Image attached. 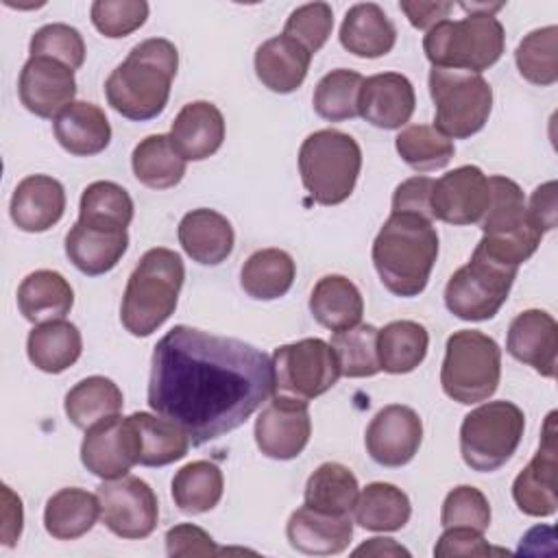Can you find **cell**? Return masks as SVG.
Masks as SVG:
<instances>
[{"label":"cell","mask_w":558,"mask_h":558,"mask_svg":"<svg viewBox=\"0 0 558 558\" xmlns=\"http://www.w3.org/2000/svg\"><path fill=\"white\" fill-rule=\"evenodd\" d=\"M272 392V362L248 342L177 325L155 344L148 405L194 447L244 425Z\"/></svg>","instance_id":"6da1fadb"},{"label":"cell","mask_w":558,"mask_h":558,"mask_svg":"<svg viewBox=\"0 0 558 558\" xmlns=\"http://www.w3.org/2000/svg\"><path fill=\"white\" fill-rule=\"evenodd\" d=\"M373 264L388 292L418 296L438 257V233L429 218L392 211L373 242Z\"/></svg>","instance_id":"7a4b0ae2"},{"label":"cell","mask_w":558,"mask_h":558,"mask_svg":"<svg viewBox=\"0 0 558 558\" xmlns=\"http://www.w3.org/2000/svg\"><path fill=\"white\" fill-rule=\"evenodd\" d=\"M177 68L179 52L172 41L163 37L144 39L109 74L105 83L107 102L135 122L157 118L168 105Z\"/></svg>","instance_id":"3957f363"},{"label":"cell","mask_w":558,"mask_h":558,"mask_svg":"<svg viewBox=\"0 0 558 558\" xmlns=\"http://www.w3.org/2000/svg\"><path fill=\"white\" fill-rule=\"evenodd\" d=\"M183 279L185 266L179 253L163 246L146 251L124 288L120 305L124 329L137 338L157 331L174 314Z\"/></svg>","instance_id":"277c9868"},{"label":"cell","mask_w":558,"mask_h":558,"mask_svg":"<svg viewBox=\"0 0 558 558\" xmlns=\"http://www.w3.org/2000/svg\"><path fill=\"white\" fill-rule=\"evenodd\" d=\"M360 144L338 129L310 133L299 148V174L303 187L318 205L344 203L360 177Z\"/></svg>","instance_id":"5b68a950"},{"label":"cell","mask_w":558,"mask_h":558,"mask_svg":"<svg viewBox=\"0 0 558 558\" xmlns=\"http://www.w3.org/2000/svg\"><path fill=\"white\" fill-rule=\"evenodd\" d=\"M506 46L501 22L490 13H469L462 20H442L423 37L432 68L482 74L499 61Z\"/></svg>","instance_id":"8992f818"},{"label":"cell","mask_w":558,"mask_h":558,"mask_svg":"<svg viewBox=\"0 0 558 558\" xmlns=\"http://www.w3.org/2000/svg\"><path fill=\"white\" fill-rule=\"evenodd\" d=\"M488 187V207L480 220L484 235L477 246L493 259L519 268L536 253L545 233L530 220L525 196L512 179L493 174Z\"/></svg>","instance_id":"52a82bcc"},{"label":"cell","mask_w":558,"mask_h":558,"mask_svg":"<svg viewBox=\"0 0 558 558\" xmlns=\"http://www.w3.org/2000/svg\"><path fill=\"white\" fill-rule=\"evenodd\" d=\"M499 377L501 349L490 336L477 329H460L447 338L440 386L449 399L462 405L486 401L495 395Z\"/></svg>","instance_id":"ba28073f"},{"label":"cell","mask_w":558,"mask_h":558,"mask_svg":"<svg viewBox=\"0 0 558 558\" xmlns=\"http://www.w3.org/2000/svg\"><path fill=\"white\" fill-rule=\"evenodd\" d=\"M429 94L436 107L434 129L449 140L471 137L488 122L493 87L482 74L432 68Z\"/></svg>","instance_id":"9c48e42d"},{"label":"cell","mask_w":558,"mask_h":558,"mask_svg":"<svg viewBox=\"0 0 558 558\" xmlns=\"http://www.w3.org/2000/svg\"><path fill=\"white\" fill-rule=\"evenodd\" d=\"M525 429V414L512 401H488L471 410L460 425L462 460L480 473L504 466L517 451Z\"/></svg>","instance_id":"30bf717a"},{"label":"cell","mask_w":558,"mask_h":558,"mask_svg":"<svg viewBox=\"0 0 558 558\" xmlns=\"http://www.w3.org/2000/svg\"><path fill=\"white\" fill-rule=\"evenodd\" d=\"M519 268L501 264L475 246L469 264L445 286V305L460 320H488L506 303Z\"/></svg>","instance_id":"8fae6325"},{"label":"cell","mask_w":558,"mask_h":558,"mask_svg":"<svg viewBox=\"0 0 558 558\" xmlns=\"http://www.w3.org/2000/svg\"><path fill=\"white\" fill-rule=\"evenodd\" d=\"M275 395L294 399H316L336 386L340 366L329 342L320 338H303L281 344L272 357Z\"/></svg>","instance_id":"7c38bea8"},{"label":"cell","mask_w":558,"mask_h":558,"mask_svg":"<svg viewBox=\"0 0 558 558\" xmlns=\"http://www.w3.org/2000/svg\"><path fill=\"white\" fill-rule=\"evenodd\" d=\"M102 523L120 538L137 541L155 532L159 504L155 490L135 475L105 480L98 490Z\"/></svg>","instance_id":"4fadbf2b"},{"label":"cell","mask_w":558,"mask_h":558,"mask_svg":"<svg viewBox=\"0 0 558 558\" xmlns=\"http://www.w3.org/2000/svg\"><path fill=\"white\" fill-rule=\"evenodd\" d=\"M255 442L266 458L292 460L296 458L312 434V418L307 401L275 395V399L259 412L255 421Z\"/></svg>","instance_id":"5bb4252c"},{"label":"cell","mask_w":558,"mask_h":558,"mask_svg":"<svg viewBox=\"0 0 558 558\" xmlns=\"http://www.w3.org/2000/svg\"><path fill=\"white\" fill-rule=\"evenodd\" d=\"M556 412H549L541 432V445L530 464L512 482V499L530 517H551L558 508L556 495Z\"/></svg>","instance_id":"9a60e30c"},{"label":"cell","mask_w":558,"mask_h":558,"mask_svg":"<svg viewBox=\"0 0 558 558\" xmlns=\"http://www.w3.org/2000/svg\"><path fill=\"white\" fill-rule=\"evenodd\" d=\"M423 440L421 416L401 403L381 408L366 427V451L381 466L408 464Z\"/></svg>","instance_id":"2e32d148"},{"label":"cell","mask_w":558,"mask_h":558,"mask_svg":"<svg viewBox=\"0 0 558 558\" xmlns=\"http://www.w3.org/2000/svg\"><path fill=\"white\" fill-rule=\"evenodd\" d=\"M490 198L488 177L477 166H460L434 181L432 218L447 225L480 222Z\"/></svg>","instance_id":"e0dca14e"},{"label":"cell","mask_w":558,"mask_h":558,"mask_svg":"<svg viewBox=\"0 0 558 558\" xmlns=\"http://www.w3.org/2000/svg\"><path fill=\"white\" fill-rule=\"evenodd\" d=\"M22 105L39 118H57L76 96L74 70L50 57H28L20 72Z\"/></svg>","instance_id":"ac0fdd59"},{"label":"cell","mask_w":558,"mask_h":558,"mask_svg":"<svg viewBox=\"0 0 558 558\" xmlns=\"http://www.w3.org/2000/svg\"><path fill=\"white\" fill-rule=\"evenodd\" d=\"M414 107L416 96L408 76L399 72H381L364 78L357 98V116L373 126L388 131L401 129L410 122Z\"/></svg>","instance_id":"d6986e66"},{"label":"cell","mask_w":558,"mask_h":558,"mask_svg":"<svg viewBox=\"0 0 558 558\" xmlns=\"http://www.w3.org/2000/svg\"><path fill=\"white\" fill-rule=\"evenodd\" d=\"M506 351L543 377L556 375L558 323L543 310H525L508 327Z\"/></svg>","instance_id":"ffe728a7"},{"label":"cell","mask_w":558,"mask_h":558,"mask_svg":"<svg viewBox=\"0 0 558 558\" xmlns=\"http://www.w3.org/2000/svg\"><path fill=\"white\" fill-rule=\"evenodd\" d=\"M131 451L142 466H166L181 460L190 449V436L170 418L150 412L124 416Z\"/></svg>","instance_id":"44dd1931"},{"label":"cell","mask_w":558,"mask_h":558,"mask_svg":"<svg viewBox=\"0 0 558 558\" xmlns=\"http://www.w3.org/2000/svg\"><path fill=\"white\" fill-rule=\"evenodd\" d=\"M81 462L100 480L124 477L137 464L131 451L124 416L113 414L85 429Z\"/></svg>","instance_id":"7402d4cb"},{"label":"cell","mask_w":558,"mask_h":558,"mask_svg":"<svg viewBox=\"0 0 558 558\" xmlns=\"http://www.w3.org/2000/svg\"><path fill=\"white\" fill-rule=\"evenodd\" d=\"M286 536L301 554L331 556L349 547L353 538V521L349 514H329L303 504L290 514Z\"/></svg>","instance_id":"603a6c76"},{"label":"cell","mask_w":558,"mask_h":558,"mask_svg":"<svg viewBox=\"0 0 558 558\" xmlns=\"http://www.w3.org/2000/svg\"><path fill=\"white\" fill-rule=\"evenodd\" d=\"M9 211L17 229L28 233L48 231L65 211V190L54 177L28 174L13 190Z\"/></svg>","instance_id":"cb8c5ba5"},{"label":"cell","mask_w":558,"mask_h":558,"mask_svg":"<svg viewBox=\"0 0 558 558\" xmlns=\"http://www.w3.org/2000/svg\"><path fill=\"white\" fill-rule=\"evenodd\" d=\"M168 137L185 161H203L222 146L225 118L214 102H187L177 113Z\"/></svg>","instance_id":"d4e9b609"},{"label":"cell","mask_w":558,"mask_h":558,"mask_svg":"<svg viewBox=\"0 0 558 558\" xmlns=\"http://www.w3.org/2000/svg\"><path fill=\"white\" fill-rule=\"evenodd\" d=\"M177 235L185 255L203 266L222 264L231 255L235 242L231 222L207 207L187 211L179 222Z\"/></svg>","instance_id":"484cf974"},{"label":"cell","mask_w":558,"mask_h":558,"mask_svg":"<svg viewBox=\"0 0 558 558\" xmlns=\"http://www.w3.org/2000/svg\"><path fill=\"white\" fill-rule=\"evenodd\" d=\"M129 248L126 229H102L74 222L65 235V255L83 275L98 277L116 268Z\"/></svg>","instance_id":"4316f807"},{"label":"cell","mask_w":558,"mask_h":558,"mask_svg":"<svg viewBox=\"0 0 558 558\" xmlns=\"http://www.w3.org/2000/svg\"><path fill=\"white\" fill-rule=\"evenodd\" d=\"M52 131L63 150L76 157L102 153L111 142V124L105 111L85 100L70 102L52 120Z\"/></svg>","instance_id":"83f0119b"},{"label":"cell","mask_w":558,"mask_h":558,"mask_svg":"<svg viewBox=\"0 0 558 558\" xmlns=\"http://www.w3.org/2000/svg\"><path fill=\"white\" fill-rule=\"evenodd\" d=\"M312 54L288 35L266 39L255 50V74L275 94H290L307 76Z\"/></svg>","instance_id":"f1b7e54d"},{"label":"cell","mask_w":558,"mask_h":558,"mask_svg":"<svg viewBox=\"0 0 558 558\" xmlns=\"http://www.w3.org/2000/svg\"><path fill=\"white\" fill-rule=\"evenodd\" d=\"M397 28L375 2L353 4L340 26V44L355 57L377 59L395 48Z\"/></svg>","instance_id":"f546056e"},{"label":"cell","mask_w":558,"mask_h":558,"mask_svg":"<svg viewBox=\"0 0 558 558\" xmlns=\"http://www.w3.org/2000/svg\"><path fill=\"white\" fill-rule=\"evenodd\" d=\"M74 305L70 281L57 270H35L17 288V307L28 323L61 320Z\"/></svg>","instance_id":"4dcf8cb0"},{"label":"cell","mask_w":558,"mask_h":558,"mask_svg":"<svg viewBox=\"0 0 558 558\" xmlns=\"http://www.w3.org/2000/svg\"><path fill=\"white\" fill-rule=\"evenodd\" d=\"M310 312L318 325L331 331L355 327L364 314L357 286L342 275H325L310 294Z\"/></svg>","instance_id":"1f68e13d"},{"label":"cell","mask_w":558,"mask_h":558,"mask_svg":"<svg viewBox=\"0 0 558 558\" xmlns=\"http://www.w3.org/2000/svg\"><path fill=\"white\" fill-rule=\"evenodd\" d=\"M83 351V338L74 323L50 320L35 325L26 338V353L35 368L57 375L70 368Z\"/></svg>","instance_id":"d6a6232c"},{"label":"cell","mask_w":558,"mask_h":558,"mask_svg":"<svg viewBox=\"0 0 558 558\" xmlns=\"http://www.w3.org/2000/svg\"><path fill=\"white\" fill-rule=\"evenodd\" d=\"M100 517L98 495L85 488H61L44 508V527L57 541H74L87 534Z\"/></svg>","instance_id":"836d02e7"},{"label":"cell","mask_w":558,"mask_h":558,"mask_svg":"<svg viewBox=\"0 0 558 558\" xmlns=\"http://www.w3.org/2000/svg\"><path fill=\"white\" fill-rule=\"evenodd\" d=\"M296 266L290 253L281 248L255 251L240 270L242 290L257 301H275L294 283Z\"/></svg>","instance_id":"e575fe53"},{"label":"cell","mask_w":558,"mask_h":558,"mask_svg":"<svg viewBox=\"0 0 558 558\" xmlns=\"http://www.w3.org/2000/svg\"><path fill=\"white\" fill-rule=\"evenodd\" d=\"M429 333L416 320H392L377 333V357L381 371L403 375L414 371L427 355Z\"/></svg>","instance_id":"d590c367"},{"label":"cell","mask_w":558,"mask_h":558,"mask_svg":"<svg viewBox=\"0 0 558 558\" xmlns=\"http://www.w3.org/2000/svg\"><path fill=\"white\" fill-rule=\"evenodd\" d=\"M412 514L408 495L388 482H373L357 495L353 506L355 523L371 532L401 530Z\"/></svg>","instance_id":"8d00e7d4"},{"label":"cell","mask_w":558,"mask_h":558,"mask_svg":"<svg viewBox=\"0 0 558 558\" xmlns=\"http://www.w3.org/2000/svg\"><path fill=\"white\" fill-rule=\"evenodd\" d=\"M63 405L70 423L78 429H87L102 418L120 414L124 397L116 381L102 375H92L68 390Z\"/></svg>","instance_id":"74e56055"},{"label":"cell","mask_w":558,"mask_h":558,"mask_svg":"<svg viewBox=\"0 0 558 558\" xmlns=\"http://www.w3.org/2000/svg\"><path fill=\"white\" fill-rule=\"evenodd\" d=\"M360 495L357 477L353 471L340 462H323L305 484L303 501L305 506L329 512V514H351Z\"/></svg>","instance_id":"f35d334b"},{"label":"cell","mask_w":558,"mask_h":558,"mask_svg":"<svg viewBox=\"0 0 558 558\" xmlns=\"http://www.w3.org/2000/svg\"><path fill=\"white\" fill-rule=\"evenodd\" d=\"M133 174L150 190L174 187L185 174V159L177 153L168 135L144 137L131 155Z\"/></svg>","instance_id":"ab89813d"},{"label":"cell","mask_w":558,"mask_h":558,"mask_svg":"<svg viewBox=\"0 0 558 558\" xmlns=\"http://www.w3.org/2000/svg\"><path fill=\"white\" fill-rule=\"evenodd\" d=\"M222 471L209 460H194L181 466L172 477L174 506L185 514H201L222 499Z\"/></svg>","instance_id":"60d3db41"},{"label":"cell","mask_w":558,"mask_h":558,"mask_svg":"<svg viewBox=\"0 0 558 558\" xmlns=\"http://www.w3.org/2000/svg\"><path fill=\"white\" fill-rule=\"evenodd\" d=\"M133 220L129 192L113 181H94L81 194L78 222L102 229H126Z\"/></svg>","instance_id":"b9f144b4"},{"label":"cell","mask_w":558,"mask_h":558,"mask_svg":"<svg viewBox=\"0 0 558 558\" xmlns=\"http://www.w3.org/2000/svg\"><path fill=\"white\" fill-rule=\"evenodd\" d=\"M399 157L416 172H432L445 168L453 153V140L445 137L429 124H410L395 137Z\"/></svg>","instance_id":"7bdbcfd3"},{"label":"cell","mask_w":558,"mask_h":558,"mask_svg":"<svg viewBox=\"0 0 558 558\" xmlns=\"http://www.w3.org/2000/svg\"><path fill=\"white\" fill-rule=\"evenodd\" d=\"M377 333L379 329L373 325H355L331 336V349L336 353L340 375L360 379L373 377L381 371L377 357Z\"/></svg>","instance_id":"ee69618b"},{"label":"cell","mask_w":558,"mask_h":558,"mask_svg":"<svg viewBox=\"0 0 558 558\" xmlns=\"http://www.w3.org/2000/svg\"><path fill=\"white\" fill-rule=\"evenodd\" d=\"M364 76L355 70L338 68L325 74L314 87V111L329 122H342L357 116V98Z\"/></svg>","instance_id":"f6af8a7d"},{"label":"cell","mask_w":558,"mask_h":558,"mask_svg":"<svg viewBox=\"0 0 558 558\" xmlns=\"http://www.w3.org/2000/svg\"><path fill=\"white\" fill-rule=\"evenodd\" d=\"M519 74L541 87L558 81V26H543L527 33L517 46Z\"/></svg>","instance_id":"bcb514c9"},{"label":"cell","mask_w":558,"mask_h":558,"mask_svg":"<svg viewBox=\"0 0 558 558\" xmlns=\"http://www.w3.org/2000/svg\"><path fill=\"white\" fill-rule=\"evenodd\" d=\"M28 50L31 57H50L65 63L72 70L81 68L85 61L83 35L74 26L61 22H52L37 28L31 37Z\"/></svg>","instance_id":"7dc6e473"},{"label":"cell","mask_w":558,"mask_h":558,"mask_svg":"<svg viewBox=\"0 0 558 558\" xmlns=\"http://www.w3.org/2000/svg\"><path fill=\"white\" fill-rule=\"evenodd\" d=\"M333 28V11L327 2H310L296 7L286 20L283 35L299 41L310 54L318 52Z\"/></svg>","instance_id":"c3c4849f"},{"label":"cell","mask_w":558,"mask_h":558,"mask_svg":"<svg viewBox=\"0 0 558 558\" xmlns=\"http://www.w3.org/2000/svg\"><path fill=\"white\" fill-rule=\"evenodd\" d=\"M442 527H473L477 532H486L490 525V504L484 493L475 486H456L447 493L440 510Z\"/></svg>","instance_id":"681fc988"},{"label":"cell","mask_w":558,"mask_h":558,"mask_svg":"<svg viewBox=\"0 0 558 558\" xmlns=\"http://www.w3.org/2000/svg\"><path fill=\"white\" fill-rule=\"evenodd\" d=\"M148 17L144 0H96L92 4V24L109 39H120L137 31Z\"/></svg>","instance_id":"f907efd6"},{"label":"cell","mask_w":558,"mask_h":558,"mask_svg":"<svg viewBox=\"0 0 558 558\" xmlns=\"http://www.w3.org/2000/svg\"><path fill=\"white\" fill-rule=\"evenodd\" d=\"M490 554H508V549H499V547H490L484 541V532H477L473 527H464V525H456V527H445V532L440 534L436 547H434V556L438 558H456V556H490Z\"/></svg>","instance_id":"816d5d0a"},{"label":"cell","mask_w":558,"mask_h":558,"mask_svg":"<svg viewBox=\"0 0 558 558\" xmlns=\"http://www.w3.org/2000/svg\"><path fill=\"white\" fill-rule=\"evenodd\" d=\"M168 556H216L220 549L214 538L194 523H179L166 532Z\"/></svg>","instance_id":"f5cc1de1"},{"label":"cell","mask_w":558,"mask_h":558,"mask_svg":"<svg viewBox=\"0 0 558 558\" xmlns=\"http://www.w3.org/2000/svg\"><path fill=\"white\" fill-rule=\"evenodd\" d=\"M432 190L434 179L432 177H412L397 185L392 194V211H410L418 214L423 218H432Z\"/></svg>","instance_id":"db71d44e"},{"label":"cell","mask_w":558,"mask_h":558,"mask_svg":"<svg viewBox=\"0 0 558 558\" xmlns=\"http://www.w3.org/2000/svg\"><path fill=\"white\" fill-rule=\"evenodd\" d=\"M527 207V216L530 220L536 225L538 231H549L556 227V181H547L543 185H538L532 196Z\"/></svg>","instance_id":"11a10c76"},{"label":"cell","mask_w":558,"mask_h":558,"mask_svg":"<svg viewBox=\"0 0 558 558\" xmlns=\"http://www.w3.org/2000/svg\"><path fill=\"white\" fill-rule=\"evenodd\" d=\"M399 9L405 13L410 24L421 31H429L438 22L447 20L451 13L453 4L447 0H436V2H423V0H403L399 2Z\"/></svg>","instance_id":"9f6ffc18"},{"label":"cell","mask_w":558,"mask_h":558,"mask_svg":"<svg viewBox=\"0 0 558 558\" xmlns=\"http://www.w3.org/2000/svg\"><path fill=\"white\" fill-rule=\"evenodd\" d=\"M24 510L22 499L4 484L2 486V545L13 547L22 534Z\"/></svg>","instance_id":"6f0895ef"},{"label":"cell","mask_w":558,"mask_h":558,"mask_svg":"<svg viewBox=\"0 0 558 558\" xmlns=\"http://www.w3.org/2000/svg\"><path fill=\"white\" fill-rule=\"evenodd\" d=\"M353 556H410L405 547L395 543L392 538H368L357 549H353Z\"/></svg>","instance_id":"680465c9"}]
</instances>
